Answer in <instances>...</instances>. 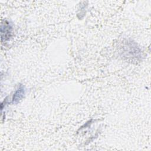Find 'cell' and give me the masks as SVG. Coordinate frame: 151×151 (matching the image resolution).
Here are the masks:
<instances>
[{"label":"cell","instance_id":"cell-1","mask_svg":"<svg viewBox=\"0 0 151 151\" xmlns=\"http://www.w3.org/2000/svg\"><path fill=\"white\" fill-rule=\"evenodd\" d=\"M12 27L10 24L6 21L2 22L1 27V41H6L8 40L12 35Z\"/></svg>","mask_w":151,"mask_h":151},{"label":"cell","instance_id":"cell-2","mask_svg":"<svg viewBox=\"0 0 151 151\" xmlns=\"http://www.w3.org/2000/svg\"><path fill=\"white\" fill-rule=\"evenodd\" d=\"M25 93V87L22 85H20L13 95L12 103L13 104H17L24 97Z\"/></svg>","mask_w":151,"mask_h":151}]
</instances>
